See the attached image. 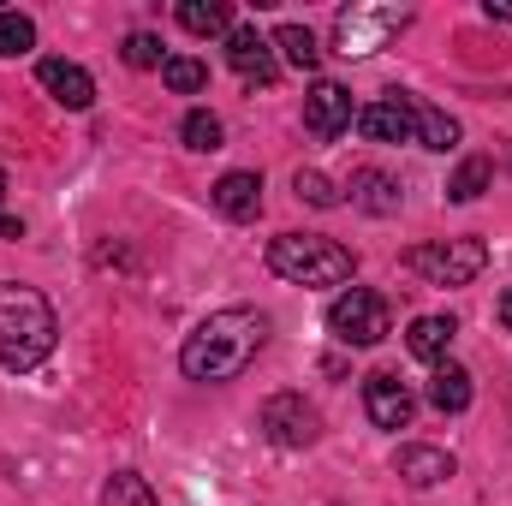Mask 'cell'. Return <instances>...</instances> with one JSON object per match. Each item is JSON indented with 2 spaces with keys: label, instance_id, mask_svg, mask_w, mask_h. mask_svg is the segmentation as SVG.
<instances>
[{
  "label": "cell",
  "instance_id": "1",
  "mask_svg": "<svg viewBox=\"0 0 512 506\" xmlns=\"http://www.w3.org/2000/svg\"><path fill=\"white\" fill-rule=\"evenodd\" d=\"M268 346V316L251 304H233V310H215L203 316L185 346H179V370L191 381H233L256 364V352Z\"/></svg>",
  "mask_w": 512,
  "mask_h": 506
},
{
  "label": "cell",
  "instance_id": "2",
  "mask_svg": "<svg viewBox=\"0 0 512 506\" xmlns=\"http://www.w3.org/2000/svg\"><path fill=\"white\" fill-rule=\"evenodd\" d=\"M54 340H60L54 304H48L36 286L0 280V364H6L12 376H30L36 364H48Z\"/></svg>",
  "mask_w": 512,
  "mask_h": 506
},
{
  "label": "cell",
  "instance_id": "3",
  "mask_svg": "<svg viewBox=\"0 0 512 506\" xmlns=\"http://www.w3.org/2000/svg\"><path fill=\"white\" fill-rule=\"evenodd\" d=\"M268 268L292 286H346L352 280V251L322 233H280L268 245Z\"/></svg>",
  "mask_w": 512,
  "mask_h": 506
},
{
  "label": "cell",
  "instance_id": "4",
  "mask_svg": "<svg viewBox=\"0 0 512 506\" xmlns=\"http://www.w3.org/2000/svg\"><path fill=\"white\" fill-rule=\"evenodd\" d=\"M405 24H411V12H405V6H387V0H358V6H346V12L334 18V48H340L346 60H370V54H376V48H387Z\"/></svg>",
  "mask_w": 512,
  "mask_h": 506
},
{
  "label": "cell",
  "instance_id": "5",
  "mask_svg": "<svg viewBox=\"0 0 512 506\" xmlns=\"http://www.w3.org/2000/svg\"><path fill=\"white\" fill-rule=\"evenodd\" d=\"M405 268L429 286H471L489 268V245L483 239H435V245L405 251Z\"/></svg>",
  "mask_w": 512,
  "mask_h": 506
},
{
  "label": "cell",
  "instance_id": "6",
  "mask_svg": "<svg viewBox=\"0 0 512 506\" xmlns=\"http://www.w3.org/2000/svg\"><path fill=\"white\" fill-rule=\"evenodd\" d=\"M328 328H334L340 346H376V340H387V328H393V310H387L382 292L352 286V292H340L328 304Z\"/></svg>",
  "mask_w": 512,
  "mask_h": 506
},
{
  "label": "cell",
  "instance_id": "7",
  "mask_svg": "<svg viewBox=\"0 0 512 506\" xmlns=\"http://www.w3.org/2000/svg\"><path fill=\"white\" fill-rule=\"evenodd\" d=\"M262 435L274 447H310L322 435V417H316V405H304V393H274L262 405Z\"/></svg>",
  "mask_w": 512,
  "mask_h": 506
},
{
  "label": "cell",
  "instance_id": "8",
  "mask_svg": "<svg viewBox=\"0 0 512 506\" xmlns=\"http://www.w3.org/2000/svg\"><path fill=\"white\" fill-rule=\"evenodd\" d=\"M304 126H310V137H322V143H334L340 131L358 126V108H352V90L346 84H316L310 96H304Z\"/></svg>",
  "mask_w": 512,
  "mask_h": 506
},
{
  "label": "cell",
  "instance_id": "9",
  "mask_svg": "<svg viewBox=\"0 0 512 506\" xmlns=\"http://www.w3.org/2000/svg\"><path fill=\"white\" fill-rule=\"evenodd\" d=\"M364 411H370L376 429H411L417 399H411V387L393 370H376V376H364Z\"/></svg>",
  "mask_w": 512,
  "mask_h": 506
},
{
  "label": "cell",
  "instance_id": "10",
  "mask_svg": "<svg viewBox=\"0 0 512 506\" xmlns=\"http://www.w3.org/2000/svg\"><path fill=\"white\" fill-rule=\"evenodd\" d=\"M36 78H42V90H48L60 108H72V114H84V108L96 102V78H90L78 60H42Z\"/></svg>",
  "mask_w": 512,
  "mask_h": 506
},
{
  "label": "cell",
  "instance_id": "11",
  "mask_svg": "<svg viewBox=\"0 0 512 506\" xmlns=\"http://www.w3.org/2000/svg\"><path fill=\"white\" fill-rule=\"evenodd\" d=\"M358 131L370 143H411L417 137V120H411V96H387V102H370L358 108Z\"/></svg>",
  "mask_w": 512,
  "mask_h": 506
},
{
  "label": "cell",
  "instance_id": "12",
  "mask_svg": "<svg viewBox=\"0 0 512 506\" xmlns=\"http://www.w3.org/2000/svg\"><path fill=\"white\" fill-rule=\"evenodd\" d=\"M227 60H233V72L239 78H251V84H274V42L268 36H256L251 24H233V36H227Z\"/></svg>",
  "mask_w": 512,
  "mask_h": 506
},
{
  "label": "cell",
  "instance_id": "13",
  "mask_svg": "<svg viewBox=\"0 0 512 506\" xmlns=\"http://www.w3.org/2000/svg\"><path fill=\"white\" fill-rule=\"evenodd\" d=\"M393 471L411 483V489H435V483H447L459 465H453V453H441V447H423V441H411V447H399V459H393Z\"/></svg>",
  "mask_w": 512,
  "mask_h": 506
},
{
  "label": "cell",
  "instance_id": "14",
  "mask_svg": "<svg viewBox=\"0 0 512 506\" xmlns=\"http://www.w3.org/2000/svg\"><path fill=\"white\" fill-rule=\"evenodd\" d=\"M209 197L227 221H256L262 215V173H221Z\"/></svg>",
  "mask_w": 512,
  "mask_h": 506
},
{
  "label": "cell",
  "instance_id": "15",
  "mask_svg": "<svg viewBox=\"0 0 512 506\" xmlns=\"http://www.w3.org/2000/svg\"><path fill=\"white\" fill-rule=\"evenodd\" d=\"M346 191H352V203H358L364 215H399V179L382 173V167H358Z\"/></svg>",
  "mask_w": 512,
  "mask_h": 506
},
{
  "label": "cell",
  "instance_id": "16",
  "mask_svg": "<svg viewBox=\"0 0 512 506\" xmlns=\"http://www.w3.org/2000/svg\"><path fill=\"white\" fill-rule=\"evenodd\" d=\"M453 334H459L453 316H417V322L405 328V346H411V358H423V364H447Z\"/></svg>",
  "mask_w": 512,
  "mask_h": 506
},
{
  "label": "cell",
  "instance_id": "17",
  "mask_svg": "<svg viewBox=\"0 0 512 506\" xmlns=\"http://www.w3.org/2000/svg\"><path fill=\"white\" fill-rule=\"evenodd\" d=\"M429 405L447 411V417H459V411L471 405V370H465V364H435V376H429Z\"/></svg>",
  "mask_w": 512,
  "mask_h": 506
},
{
  "label": "cell",
  "instance_id": "18",
  "mask_svg": "<svg viewBox=\"0 0 512 506\" xmlns=\"http://www.w3.org/2000/svg\"><path fill=\"white\" fill-rule=\"evenodd\" d=\"M179 24L191 36H233V6L227 0H179Z\"/></svg>",
  "mask_w": 512,
  "mask_h": 506
},
{
  "label": "cell",
  "instance_id": "19",
  "mask_svg": "<svg viewBox=\"0 0 512 506\" xmlns=\"http://www.w3.org/2000/svg\"><path fill=\"white\" fill-rule=\"evenodd\" d=\"M411 120H417V143H423V149H453V143H459V120L441 114V108L423 102V96H411Z\"/></svg>",
  "mask_w": 512,
  "mask_h": 506
},
{
  "label": "cell",
  "instance_id": "20",
  "mask_svg": "<svg viewBox=\"0 0 512 506\" xmlns=\"http://www.w3.org/2000/svg\"><path fill=\"white\" fill-rule=\"evenodd\" d=\"M274 48H280L286 66H298V72H316V66H322V48H316V36H310L304 24H280V30H274Z\"/></svg>",
  "mask_w": 512,
  "mask_h": 506
},
{
  "label": "cell",
  "instance_id": "21",
  "mask_svg": "<svg viewBox=\"0 0 512 506\" xmlns=\"http://www.w3.org/2000/svg\"><path fill=\"white\" fill-rule=\"evenodd\" d=\"M489 179H495V167L471 155V161H459V173L447 179V197H453V203H477V197L489 191Z\"/></svg>",
  "mask_w": 512,
  "mask_h": 506
},
{
  "label": "cell",
  "instance_id": "22",
  "mask_svg": "<svg viewBox=\"0 0 512 506\" xmlns=\"http://www.w3.org/2000/svg\"><path fill=\"white\" fill-rule=\"evenodd\" d=\"M179 137H185V149H203V155H209V149H221L227 126H221V120H215L209 108H191V114L179 120Z\"/></svg>",
  "mask_w": 512,
  "mask_h": 506
},
{
  "label": "cell",
  "instance_id": "23",
  "mask_svg": "<svg viewBox=\"0 0 512 506\" xmlns=\"http://www.w3.org/2000/svg\"><path fill=\"white\" fill-rule=\"evenodd\" d=\"M102 506H155V489H149V477H137V471H120V477H108V489H102Z\"/></svg>",
  "mask_w": 512,
  "mask_h": 506
},
{
  "label": "cell",
  "instance_id": "24",
  "mask_svg": "<svg viewBox=\"0 0 512 506\" xmlns=\"http://www.w3.org/2000/svg\"><path fill=\"white\" fill-rule=\"evenodd\" d=\"M161 78H167V90H179V96H197V90L209 84V66H203V60H191V54H173V60L161 66Z\"/></svg>",
  "mask_w": 512,
  "mask_h": 506
},
{
  "label": "cell",
  "instance_id": "25",
  "mask_svg": "<svg viewBox=\"0 0 512 506\" xmlns=\"http://www.w3.org/2000/svg\"><path fill=\"white\" fill-rule=\"evenodd\" d=\"M36 48V24L24 12H0V60H18Z\"/></svg>",
  "mask_w": 512,
  "mask_h": 506
},
{
  "label": "cell",
  "instance_id": "26",
  "mask_svg": "<svg viewBox=\"0 0 512 506\" xmlns=\"http://www.w3.org/2000/svg\"><path fill=\"white\" fill-rule=\"evenodd\" d=\"M292 191H298L304 203H316V209H334V203H340V185H334L328 173H316V167H298Z\"/></svg>",
  "mask_w": 512,
  "mask_h": 506
},
{
  "label": "cell",
  "instance_id": "27",
  "mask_svg": "<svg viewBox=\"0 0 512 506\" xmlns=\"http://www.w3.org/2000/svg\"><path fill=\"white\" fill-rule=\"evenodd\" d=\"M126 66H137V72H149V66H167V54H161V36H149V30H131V36H126Z\"/></svg>",
  "mask_w": 512,
  "mask_h": 506
},
{
  "label": "cell",
  "instance_id": "28",
  "mask_svg": "<svg viewBox=\"0 0 512 506\" xmlns=\"http://www.w3.org/2000/svg\"><path fill=\"white\" fill-rule=\"evenodd\" d=\"M0 239H24V221L18 215H0Z\"/></svg>",
  "mask_w": 512,
  "mask_h": 506
},
{
  "label": "cell",
  "instance_id": "29",
  "mask_svg": "<svg viewBox=\"0 0 512 506\" xmlns=\"http://www.w3.org/2000/svg\"><path fill=\"white\" fill-rule=\"evenodd\" d=\"M483 12H489V18H507V24H512V0H489Z\"/></svg>",
  "mask_w": 512,
  "mask_h": 506
},
{
  "label": "cell",
  "instance_id": "30",
  "mask_svg": "<svg viewBox=\"0 0 512 506\" xmlns=\"http://www.w3.org/2000/svg\"><path fill=\"white\" fill-rule=\"evenodd\" d=\"M501 328H512V286L501 292Z\"/></svg>",
  "mask_w": 512,
  "mask_h": 506
},
{
  "label": "cell",
  "instance_id": "31",
  "mask_svg": "<svg viewBox=\"0 0 512 506\" xmlns=\"http://www.w3.org/2000/svg\"><path fill=\"white\" fill-rule=\"evenodd\" d=\"M0 197H6V167H0Z\"/></svg>",
  "mask_w": 512,
  "mask_h": 506
}]
</instances>
